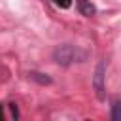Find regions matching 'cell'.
Here are the masks:
<instances>
[{
	"label": "cell",
	"instance_id": "obj_1",
	"mask_svg": "<svg viewBox=\"0 0 121 121\" xmlns=\"http://www.w3.org/2000/svg\"><path fill=\"white\" fill-rule=\"evenodd\" d=\"M87 59V51L72 45V43H60L53 51V60L59 66H70L72 62H83Z\"/></svg>",
	"mask_w": 121,
	"mask_h": 121
},
{
	"label": "cell",
	"instance_id": "obj_4",
	"mask_svg": "<svg viewBox=\"0 0 121 121\" xmlns=\"http://www.w3.org/2000/svg\"><path fill=\"white\" fill-rule=\"evenodd\" d=\"M28 79L36 81L38 85H49V83L53 81L47 74H42V72H28Z\"/></svg>",
	"mask_w": 121,
	"mask_h": 121
},
{
	"label": "cell",
	"instance_id": "obj_8",
	"mask_svg": "<svg viewBox=\"0 0 121 121\" xmlns=\"http://www.w3.org/2000/svg\"><path fill=\"white\" fill-rule=\"evenodd\" d=\"M4 119V112H2V104H0V121Z\"/></svg>",
	"mask_w": 121,
	"mask_h": 121
},
{
	"label": "cell",
	"instance_id": "obj_7",
	"mask_svg": "<svg viewBox=\"0 0 121 121\" xmlns=\"http://www.w3.org/2000/svg\"><path fill=\"white\" fill-rule=\"evenodd\" d=\"M70 2H72V0H55V4H59L60 8H68Z\"/></svg>",
	"mask_w": 121,
	"mask_h": 121
},
{
	"label": "cell",
	"instance_id": "obj_6",
	"mask_svg": "<svg viewBox=\"0 0 121 121\" xmlns=\"http://www.w3.org/2000/svg\"><path fill=\"white\" fill-rule=\"evenodd\" d=\"M9 110H11V117L13 119H19V108L15 104H9Z\"/></svg>",
	"mask_w": 121,
	"mask_h": 121
},
{
	"label": "cell",
	"instance_id": "obj_2",
	"mask_svg": "<svg viewBox=\"0 0 121 121\" xmlns=\"http://www.w3.org/2000/svg\"><path fill=\"white\" fill-rule=\"evenodd\" d=\"M93 89H95V95L96 98H104V89H106V62L104 60H98L96 68H95V74H93Z\"/></svg>",
	"mask_w": 121,
	"mask_h": 121
},
{
	"label": "cell",
	"instance_id": "obj_5",
	"mask_svg": "<svg viewBox=\"0 0 121 121\" xmlns=\"http://www.w3.org/2000/svg\"><path fill=\"white\" fill-rule=\"evenodd\" d=\"M112 121H121V98H115L112 102V112H110Z\"/></svg>",
	"mask_w": 121,
	"mask_h": 121
},
{
	"label": "cell",
	"instance_id": "obj_3",
	"mask_svg": "<svg viewBox=\"0 0 121 121\" xmlns=\"http://www.w3.org/2000/svg\"><path fill=\"white\" fill-rule=\"evenodd\" d=\"M78 9H79V13L85 15V17H93V15L96 13V8H95V4H93L91 0H78Z\"/></svg>",
	"mask_w": 121,
	"mask_h": 121
}]
</instances>
